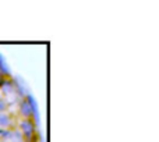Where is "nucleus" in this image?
<instances>
[{
	"label": "nucleus",
	"mask_w": 159,
	"mask_h": 142,
	"mask_svg": "<svg viewBox=\"0 0 159 142\" xmlns=\"http://www.w3.org/2000/svg\"><path fill=\"white\" fill-rule=\"evenodd\" d=\"M21 130H22V134L25 135V138H27V140H30V138L34 137V132H35V126H34V123L30 120V118H27V120H24L21 123Z\"/></svg>",
	"instance_id": "1"
},
{
	"label": "nucleus",
	"mask_w": 159,
	"mask_h": 142,
	"mask_svg": "<svg viewBox=\"0 0 159 142\" xmlns=\"http://www.w3.org/2000/svg\"><path fill=\"white\" fill-rule=\"evenodd\" d=\"M25 100L28 102V104H30L31 110H32L34 117H35V118H36V121H38V120H39V116H38V106H36V103H35V99L32 98V95H28Z\"/></svg>",
	"instance_id": "2"
},
{
	"label": "nucleus",
	"mask_w": 159,
	"mask_h": 142,
	"mask_svg": "<svg viewBox=\"0 0 159 142\" xmlns=\"http://www.w3.org/2000/svg\"><path fill=\"white\" fill-rule=\"evenodd\" d=\"M21 114L25 116L27 118H30L31 116H32V110H31V107H30V104H28L27 100L21 102Z\"/></svg>",
	"instance_id": "3"
},
{
	"label": "nucleus",
	"mask_w": 159,
	"mask_h": 142,
	"mask_svg": "<svg viewBox=\"0 0 159 142\" xmlns=\"http://www.w3.org/2000/svg\"><path fill=\"white\" fill-rule=\"evenodd\" d=\"M8 124H10V117L7 114H4V113H0V127L4 130Z\"/></svg>",
	"instance_id": "4"
},
{
	"label": "nucleus",
	"mask_w": 159,
	"mask_h": 142,
	"mask_svg": "<svg viewBox=\"0 0 159 142\" xmlns=\"http://www.w3.org/2000/svg\"><path fill=\"white\" fill-rule=\"evenodd\" d=\"M0 71H2L4 75H8V74H10V71H8L7 66H6V63H4V60H3L2 56H0Z\"/></svg>",
	"instance_id": "5"
},
{
	"label": "nucleus",
	"mask_w": 159,
	"mask_h": 142,
	"mask_svg": "<svg viewBox=\"0 0 159 142\" xmlns=\"http://www.w3.org/2000/svg\"><path fill=\"white\" fill-rule=\"evenodd\" d=\"M0 135H2V137H4V138H8V137H11V132L7 131V130L0 128Z\"/></svg>",
	"instance_id": "6"
},
{
	"label": "nucleus",
	"mask_w": 159,
	"mask_h": 142,
	"mask_svg": "<svg viewBox=\"0 0 159 142\" xmlns=\"http://www.w3.org/2000/svg\"><path fill=\"white\" fill-rule=\"evenodd\" d=\"M4 84H6V79L3 78V75H2V77H0V88H2Z\"/></svg>",
	"instance_id": "7"
},
{
	"label": "nucleus",
	"mask_w": 159,
	"mask_h": 142,
	"mask_svg": "<svg viewBox=\"0 0 159 142\" xmlns=\"http://www.w3.org/2000/svg\"><path fill=\"white\" fill-rule=\"evenodd\" d=\"M2 110H4V103H3V100L0 99V112H2Z\"/></svg>",
	"instance_id": "8"
}]
</instances>
